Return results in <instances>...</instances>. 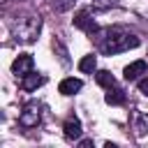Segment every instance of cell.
<instances>
[{"mask_svg": "<svg viewBox=\"0 0 148 148\" xmlns=\"http://www.w3.org/2000/svg\"><path fill=\"white\" fill-rule=\"evenodd\" d=\"M97 42H99V49L106 56H113V53L130 51V49L139 46V37L127 32V30H123V28H106V30H102Z\"/></svg>", "mask_w": 148, "mask_h": 148, "instance_id": "1", "label": "cell"}, {"mask_svg": "<svg viewBox=\"0 0 148 148\" xmlns=\"http://www.w3.org/2000/svg\"><path fill=\"white\" fill-rule=\"evenodd\" d=\"M39 28H42V18H39V16H28V18H23V21L14 23L12 32H14L16 42L30 44V42H35V39H37V35H39Z\"/></svg>", "mask_w": 148, "mask_h": 148, "instance_id": "2", "label": "cell"}, {"mask_svg": "<svg viewBox=\"0 0 148 148\" xmlns=\"http://www.w3.org/2000/svg\"><path fill=\"white\" fill-rule=\"evenodd\" d=\"M39 118H42V106H39L37 102H28V104L23 106V111L18 113V123H21L23 127H35V125L39 123Z\"/></svg>", "mask_w": 148, "mask_h": 148, "instance_id": "3", "label": "cell"}, {"mask_svg": "<svg viewBox=\"0 0 148 148\" xmlns=\"http://www.w3.org/2000/svg\"><path fill=\"white\" fill-rule=\"evenodd\" d=\"M32 65H35V60H32V56L30 53H21L14 62H12V72L16 74V76H25V74H30L32 72Z\"/></svg>", "mask_w": 148, "mask_h": 148, "instance_id": "4", "label": "cell"}, {"mask_svg": "<svg viewBox=\"0 0 148 148\" xmlns=\"http://www.w3.org/2000/svg\"><path fill=\"white\" fill-rule=\"evenodd\" d=\"M146 69H148L146 60H134V62H130V65L125 67V74H123V76H125L127 81H134V79H139Z\"/></svg>", "mask_w": 148, "mask_h": 148, "instance_id": "5", "label": "cell"}, {"mask_svg": "<svg viewBox=\"0 0 148 148\" xmlns=\"http://www.w3.org/2000/svg\"><path fill=\"white\" fill-rule=\"evenodd\" d=\"M74 25H76V28H81V30H86V32H95V30H97V23L90 18V14H88L86 9L76 14V18H74Z\"/></svg>", "mask_w": 148, "mask_h": 148, "instance_id": "6", "label": "cell"}, {"mask_svg": "<svg viewBox=\"0 0 148 148\" xmlns=\"http://www.w3.org/2000/svg\"><path fill=\"white\" fill-rule=\"evenodd\" d=\"M81 86H83V81H81V79L67 76V79H62V81H60L58 90H60L62 95H74V92H79V90H81Z\"/></svg>", "mask_w": 148, "mask_h": 148, "instance_id": "7", "label": "cell"}, {"mask_svg": "<svg viewBox=\"0 0 148 148\" xmlns=\"http://www.w3.org/2000/svg\"><path fill=\"white\" fill-rule=\"evenodd\" d=\"M62 130H65V139H69V141H74V139H81V120L79 118H69L65 125H62Z\"/></svg>", "mask_w": 148, "mask_h": 148, "instance_id": "8", "label": "cell"}, {"mask_svg": "<svg viewBox=\"0 0 148 148\" xmlns=\"http://www.w3.org/2000/svg\"><path fill=\"white\" fill-rule=\"evenodd\" d=\"M42 83H44V76H39V74H35V72H30V74H25V76H23L21 88H23L25 92H32V90H37Z\"/></svg>", "mask_w": 148, "mask_h": 148, "instance_id": "9", "label": "cell"}, {"mask_svg": "<svg viewBox=\"0 0 148 148\" xmlns=\"http://www.w3.org/2000/svg\"><path fill=\"white\" fill-rule=\"evenodd\" d=\"M95 79H97V83L104 86V88H113V83H116V79H113V74H111L109 69H99V72L95 74Z\"/></svg>", "mask_w": 148, "mask_h": 148, "instance_id": "10", "label": "cell"}, {"mask_svg": "<svg viewBox=\"0 0 148 148\" xmlns=\"http://www.w3.org/2000/svg\"><path fill=\"white\" fill-rule=\"evenodd\" d=\"M95 67H97V58H95L92 53H90V56H83V58L79 60V69H81V72H86V74H90Z\"/></svg>", "mask_w": 148, "mask_h": 148, "instance_id": "11", "label": "cell"}, {"mask_svg": "<svg viewBox=\"0 0 148 148\" xmlns=\"http://www.w3.org/2000/svg\"><path fill=\"white\" fill-rule=\"evenodd\" d=\"M104 99H106V104H123L125 102V92L120 90V88H109V92L104 95Z\"/></svg>", "mask_w": 148, "mask_h": 148, "instance_id": "12", "label": "cell"}, {"mask_svg": "<svg viewBox=\"0 0 148 148\" xmlns=\"http://www.w3.org/2000/svg\"><path fill=\"white\" fill-rule=\"evenodd\" d=\"M74 2L76 0H51V7H53V12H67V9H72Z\"/></svg>", "mask_w": 148, "mask_h": 148, "instance_id": "13", "label": "cell"}, {"mask_svg": "<svg viewBox=\"0 0 148 148\" xmlns=\"http://www.w3.org/2000/svg\"><path fill=\"white\" fill-rule=\"evenodd\" d=\"M139 118H141V125L136 130H139V134H146L148 132V116H139Z\"/></svg>", "mask_w": 148, "mask_h": 148, "instance_id": "14", "label": "cell"}, {"mask_svg": "<svg viewBox=\"0 0 148 148\" xmlns=\"http://www.w3.org/2000/svg\"><path fill=\"white\" fill-rule=\"evenodd\" d=\"M139 92H141V95H143V97H148V76H146V79H141V81H139Z\"/></svg>", "mask_w": 148, "mask_h": 148, "instance_id": "15", "label": "cell"}]
</instances>
